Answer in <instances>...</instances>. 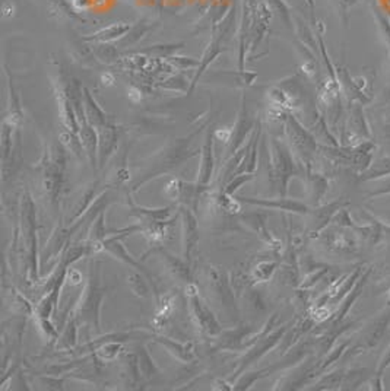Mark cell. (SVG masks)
Instances as JSON below:
<instances>
[{"instance_id": "cell-1", "label": "cell", "mask_w": 390, "mask_h": 391, "mask_svg": "<svg viewBox=\"0 0 390 391\" xmlns=\"http://www.w3.org/2000/svg\"><path fill=\"white\" fill-rule=\"evenodd\" d=\"M13 248L18 257L24 261V275L28 285L40 282V254H38V233H37V208L29 192L25 190L21 197L20 225L15 231Z\"/></svg>"}, {"instance_id": "cell-2", "label": "cell", "mask_w": 390, "mask_h": 391, "mask_svg": "<svg viewBox=\"0 0 390 391\" xmlns=\"http://www.w3.org/2000/svg\"><path fill=\"white\" fill-rule=\"evenodd\" d=\"M108 288L101 282V263L91 260L88 264V279L84 292L75 302L72 312L80 325L92 335H101V308Z\"/></svg>"}, {"instance_id": "cell-3", "label": "cell", "mask_w": 390, "mask_h": 391, "mask_svg": "<svg viewBox=\"0 0 390 391\" xmlns=\"http://www.w3.org/2000/svg\"><path fill=\"white\" fill-rule=\"evenodd\" d=\"M200 282L209 292L211 298L218 305V308L224 312L228 321L239 323L240 321V309L236 300L231 277L224 270V268L218 264H204L200 268Z\"/></svg>"}, {"instance_id": "cell-4", "label": "cell", "mask_w": 390, "mask_h": 391, "mask_svg": "<svg viewBox=\"0 0 390 391\" xmlns=\"http://www.w3.org/2000/svg\"><path fill=\"white\" fill-rule=\"evenodd\" d=\"M38 168L41 173L43 194L50 206L56 209L63 193L66 174V148L61 142L45 149Z\"/></svg>"}, {"instance_id": "cell-5", "label": "cell", "mask_w": 390, "mask_h": 391, "mask_svg": "<svg viewBox=\"0 0 390 391\" xmlns=\"http://www.w3.org/2000/svg\"><path fill=\"white\" fill-rule=\"evenodd\" d=\"M300 176V168L292 160L288 149L280 145L276 139L271 144V160H269V178L273 192L280 197H287L290 181Z\"/></svg>"}, {"instance_id": "cell-6", "label": "cell", "mask_w": 390, "mask_h": 391, "mask_svg": "<svg viewBox=\"0 0 390 391\" xmlns=\"http://www.w3.org/2000/svg\"><path fill=\"white\" fill-rule=\"evenodd\" d=\"M184 293L187 298V307H189V314L197 330L211 339H215L223 333V325L220 320L216 319L215 312L208 307V304L202 298L199 293V286L195 280L186 284Z\"/></svg>"}, {"instance_id": "cell-7", "label": "cell", "mask_w": 390, "mask_h": 391, "mask_svg": "<svg viewBox=\"0 0 390 391\" xmlns=\"http://www.w3.org/2000/svg\"><path fill=\"white\" fill-rule=\"evenodd\" d=\"M193 155H195V151L189 148V140H181V142H179L174 149H170V151L164 152L163 156H157V160H155V162L151 165V168L145 169L142 174H139L136 181L130 185L129 193H135L139 189H142V185H145L151 180L170 173V171L177 168L184 160L190 158V156H193Z\"/></svg>"}, {"instance_id": "cell-8", "label": "cell", "mask_w": 390, "mask_h": 391, "mask_svg": "<svg viewBox=\"0 0 390 391\" xmlns=\"http://www.w3.org/2000/svg\"><path fill=\"white\" fill-rule=\"evenodd\" d=\"M317 240L329 250V252L339 254V256H355L360 253L361 250V237L352 229L342 228L331 224L323 232Z\"/></svg>"}, {"instance_id": "cell-9", "label": "cell", "mask_w": 390, "mask_h": 391, "mask_svg": "<svg viewBox=\"0 0 390 391\" xmlns=\"http://www.w3.org/2000/svg\"><path fill=\"white\" fill-rule=\"evenodd\" d=\"M389 325H390V307L382 311L377 317H374L363 328L360 340H358V343H355L354 346L348 348L344 358H342V361H350L351 358H355L357 355L368 352L376 348L380 340L384 337V335L387 333Z\"/></svg>"}, {"instance_id": "cell-10", "label": "cell", "mask_w": 390, "mask_h": 391, "mask_svg": "<svg viewBox=\"0 0 390 391\" xmlns=\"http://www.w3.org/2000/svg\"><path fill=\"white\" fill-rule=\"evenodd\" d=\"M291 324H292V321L279 325V327L275 328L273 332H271L269 335H267L264 337H262L260 340H257L255 345L250 349H248L246 352V355L239 361L237 368L234 369V372L231 375V383L234 384V381H236L247 368H250L255 362H259L264 355H268L269 352L276 349Z\"/></svg>"}, {"instance_id": "cell-11", "label": "cell", "mask_w": 390, "mask_h": 391, "mask_svg": "<svg viewBox=\"0 0 390 391\" xmlns=\"http://www.w3.org/2000/svg\"><path fill=\"white\" fill-rule=\"evenodd\" d=\"M179 213L181 217V256L192 264L193 254L199 243V222L196 212L187 206H180Z\"/></svg>"}, {"instance_id": "cell-12", "label": "cell", "mask_w": 390, "mask_h": 391, "mask_svg": "<svg viewBox=\"0 0 390 391\" xmlns=\"http://www.w3.org/2000/svg\"><path fill=\"white\" fill-rule=\"evenodd\" d=\"M350 206V201L345 199H338L331 203H322L319 206L311 208L310 213V225L307 229V237L308 238H317L320 232H323L327 227L332 224L333 216L338 213L339 209Z\"/></svg>"}, {"instance_id": "cell-13", "label": "cell", "mask_w": 390, "mask_h": 391, "mask_svg": "<svg viewBox=\"0 0 390 391\" xmlns=\"http://www.w3.org/2000/svg\"><path fill=\"white\" fill-rule=\"evenodd\" d=\"M243 205L248 206H257L262 209H271L284 213H292L299 216H307L311 210L310 205L295 199L288 197H278V199H257V197H239Z\"/></svg>"}, {"instance_id": "cell-14", "label": "cell", "mask_w": 390, "mask_h": 391, "mask_svg": "<svg viewBox=\"0 0 390 391\" xmlns=\"http://www.w3.org/2000/svg\"><path fill=\"white\" fill-rule=\"evenodd\" d=\"M285 130H287L288 139L291 140L294 149L299 152V155L304 160V162L308 164L311 156L315 155L316 148H317L316 140L310 136V133L307 130H304L301 124L291 114H287V117H285Z\"/></svg>"}, {"instance_id": "cell-15", "label": "cell", "mask_w": 390, "mask_h": 391, "mask_svg": "<svg viewBox=\"0 0 390 391\" xmlns=\"http://www.w3.org/2000/svg\"><path fill=\"white\" fill-rule=\"evenodd\" d=\"M297 254H299V248L288 240L287 247L283 253V257H280V261H279V269H278L279 284H283L285 286L300 288L301 266L299 263Z\"/></svg>"}, {"instance_id": "cell-16", "label": "cell", "mask_w": 390, "mask_h": 391, "mask_svg": "<svg viewBox=\"0 0 390 391\" xmlns=\"http://www.w3.org/2000/svg\"><path fill=\"white\" fill-rule=\"evenodd\" d=\"M213 139H215V132L208 130L204 146H202V160H200V167L197 171V178L195 181L202 194H204L205 190L208 189V185L211 184L213 174H215Z\"/></svg>"}, {"instance_id": "cell-17", "label": "cell", "mask_w": 390, "mask_h": 391, "mask_svg": "<svg viewBox=\"0 0 390 391\" xmlns=\"http://www.w3.org/2000/svg\"><path fill=\"white\" fill-rule=\"evenodd\" d=\"M253 130H255V123L250 117H248L247 108H246V100L243 98L237 123L234 124V128H232V136H231V140L228 144L225 160L231 158V156L246 144V139L252 136Z\"/></svg>"}, {"instance_id": "cell-18", "label": "cell", "mask_w": 390, "mask_h": 391, "mask_svg": "<svg viewBox=\"0 0 390 391\" xmlns=\"http://www.w3.org/2000/svg\"><path fill=\"white\" fill-rule=\"evenodd\" d=\"M155 343H158L171 356L183 364H190L197 358L196 345L193 342H180L163 336L161 333H151V337Z\"/></svg>"}, {"instance_id": "cell-19", "label": "cell", "mask_w": 390, "mask_h": 391, "mask_svg": "<svg viewBox=\"0 0 390 391\" xmlns=\"http://www.w3.org/2000/svg\"><path fill=\"white\" fill-rule=\"evenodd\" d=\"M370 273H371V269L364 270V273L361 275V277L358 279V282L355 284L354 289L345 296L344 300H342V301L338 304V308L332 312L331 319L327 320L326 323H323L324 325H338V324H342V323L345 321V317L348 316V312L351 311V308L354 307V304L358 301V298H360V296L363 295V291H364V286H366V284H367Z\"/></svg>"}, {"instance_id": "cell-20", "label": "cell", "mask_w": 390, "mask_h": 391, "mask_svg": "<svg viewBox=\"0 0 390 391\" xmlns=\"http://www.w3.org/2000/svg\"><path fill=\"white\" fill-rule=\"evenodd\" d=\"M243 222H244V225L248 227V229L256 233L257 238L262 243H264L271 248V252L273 254L278 256L280 253L283 243H280V240H278L275 236H272V232L268 229L267 217L259 213H252V215L243 216Z\"/></svg>"}, {"instance_id": "cell-21", "label": "cell", "mask_w": 390, "mask_h": 391, "mask_svg": "<svg viewBox=\"0 0 390 391\" xmlns=\"http://www.w3.org/2000/svg\"><path fill=\"white\" fill-rule=\"evenodd\" d=\"M97 132H98V168L103 169L117 148L119 128L116 124L108 121L103 128L97 129Z\"/></svg>"}, {"instance_id": "cell-22", "label": "cell", "mask_w": 390, "mask_h": 391, "mask_svg": "<svg viewBox=\"0 0 390 391\" xmlns=\"http://www.w3.org/2000/svg\"><path fill=\"white\" fill-rule=\"evenodd\" d=\"M128 206H129V215L139 219L142 224H149V222H163V221H168V219H173V209L171 206H165V208H145V206H139L135 203V200L132 199L130 193L128 194Z\"/></svg>"}, {"instance_id": "cell-23", "label": "cell", "mask_w": 390, "mask_h": 391, "mask_svg": "<svg viewBox=\"0 0 390 391\" xmlns=\"http://www.w3.org/2000/svg\"><path fill=\"white\" fill-rule=\"evenodd\" d=\"M155 252H157L160 256H161V260L163 263L165 264V268L167 270L173 275L174 277H177L179 280H181V282L184 284H189L193 280V273H192V264L184 260L183 256L181 257H177L174 254H171L170 252H167V250L164 247H158V248H155Z\"/></svg>"}, {"instance_id": "cell-24", "label": "cell", "mask_w": 390, "mask_h": 391, "mask_svg": "<svg viewBox=\"0 0 390 391\" xmlns=\"http://www.w3.org/2000/svg\"><path fill=\"white\" fill-rule=\"evenodd\" d=\"M176 222V217L168 219V221H163V222H149V224H142V229H140V233H142L144 238L147 240L148 245L151 248H158L163 247V244L167 241V238L170 237V231L173 228Z\"/></svg>"}, {"instance_id": "cell-25", "label": "cell", "mask_w": 390, "mask_h": 391, "mask_svg": "<svg viewBox=\"0 0 390 391\" xmlns=\"http://www.w3.org/2000/svg\"><path fill=\"white\" fill-rule=\"evenodd\" d=\"M304 176L311 205H313V208L322 205L323 199L326 197L327 192H329V178H327L326 174L315 173V171H311L310 168H307Z\"/></svg>"}, {"instance_id": "cell-26", "label": "cell", "mask_w": 390, "mask_h": 391, "mask_svg": "<svg viewBox=\"0 0 390 391\" xmlns=\"http://www.w3.org/2000/svg\"><path fill=\"white\" fill-rule=\"evenodd\" d=\"M260 132H262L260 124H257L252 136L248 137V140L246 142V153L234 176L255 174V171L257 169V151H259L257 145H259V139H260Z\"/></svg>"}, {"instance_id": "cell-27", "label": "cell", "mask_w": 390, "mask_h": 391, "mask_svg": "<svg viewBox=\"0 0 390 391\" xmlns=\"http://www.w3.org/2000/svg\"><path fill=\"white\" fill-rule=\"evenodd\" d=\"M158 305H157V312L152 319V325L155 333H161L164 330V327L168 324L171 314L176 308V300L177 296L174 293H160L158 296Z\"/></svg>"}, {"instance_id": "cell-28", "label": "cell", "mask_w": 390, "mask_h": 391, "mask_svg": "<svg viewBox=\"0 0 390 391\" xmlns=\"http://www.w3.org/2000/svg\"><path fill=\"white\" fill-rule=\"evenodd\" d=\"M80 139L87 153V158L93 169L98 168V132L96 128H92L91 124L84 123L80 129Z\"/></svg>"}, {"instance_id": "cell-29", "label": "cell", "mask_w": 390, "mask_h": 391, "mask_svg": "<svg viewBox=\"0 0 390 391\" xmlns=\"http://www.w3.org/2000/svg\"><path fill=\"white\" fill-rule=\"evenodd\" d=\"M77 328H80V323H77L73 312H69V317L66 323L61 328V333L59 340L56 342V351L59 352H69L77 346Z\"/></svg>"}, {"instance_id": "cell-30", "label": "cell", "mask_w": 390, "mask_h": 391, "mask_svg": "<svg viewBox=\"0 0 390 391\" xmlns=\"http://www.w3.org/2000/svg\"><path fill=\"white\" fill-rule=\"evenodd\" d=\"M279 261H280V259H267V257L259 259L252 266L250 272H248L253 279V282L256 285L269 282L279 269Z\"/></svg>"}, {"instance_id": "cell-31", "label": "cell", "mask_w": 390, "mask_h": 391, "mask_svg": "<svg viewBox=\"0 0 390 391\" xmlns=\"http://www.w3.org/2000/svg\"><path fill=\"white\" fill-rule=\"evenodd\" d=\"M84 108H85V117L87 123L91 124L92 128L100 129L104 124L108 123L107 114L103 112L101 107L97 104L96 98L92 97V93L84 88Z\"/></svg>"}, {"instance_id": "cell-32", "label": "cell", "mask_w": 390, "mask_h": 391, "mask_svg": "<svg viewBox=\"0 0 390 391\" xmlns=\"http://www.w3.org/2000/svg\"><path fill=\"white\" fill-rule=\"evenodd\" d=\"M121 374L124 383L129 388H137L140 380H142V375L139 371V364H137V356L136 353H123L121 355Z\"/></svg>"}, {"instance_id": "cell-33", "label": "cell", "mask_w": 390, "mask_h": 391, "mask_svg": "<svg viewBox=\"0 0 390 391\" xmlns=\"http://www.w3.org/2000/svg\"><path fill=\"white\" fill-rule=\"evenodd\" d=\"M345 368H338L331 372H324L317 378V381L310 387L308 390H320V391H331V390H340L342 383L345 377Z\"/></svg>"}, {"instance_id": "cell-34", "label": "cell", "mask_w": 390, "mask_h": 391, "mask_svg": "<svg viewBox=\"0 0 390 391\" xmlns=\"http://www.w3.org/2000/svg\"><path fill=\"white\" fill-rule=\"evenodd\" d=\"M136 356H137V364H139V371H140V375H142V378L144 380H155V378H158L161 372H160V368L157 367V364L153 362V359L152 356L149 355L148 349L145 346H140L136 352Z\"/></svg>"}, {"instance_id": "cell-35", "label": "cell", "mask_w": 390, "mask_h": 391, "mask_svg": "<svg viewBox=\"0 0 390 391\" xmlns=\"http://www.w3.org/2000/svg\"><path fill=\"white\" fill-rule=\"evenodd\" d=\"M129 29H130V24L129 22H116V24H112L110 26L103 28L101 31H98L97 34H93L92 37H88L85 40L97 41V43L114 41V40L123 38L124 34H126Z\"/></svg>"}, {"instance_id": "cell-36", "label": "cell", "mask_w": 390, "mask_h": 391, "mask_svg": "<svg viewBox=\"0 0 390 391\" xmlns=\"http://www.w3.org/2000/svg\"><path fill=\"white\" fill-rule=\"evenodd\" d=\"M213 200H215L216 208L227 215L236 216V215H240L243 210V203L239 200V197H234V196L228 194L224 189L213 196Z\"/></svg>"}, {"instance_id": "cell-37", "label": "cell", "mask_w": 390, "mask_h": 391, "mask_svg": "<svg viewBox=\"0 0 390 391\" xmlns=\"http://www.w3.org/2000/svg\"><path fill=\"white\" fill-rule=\"evenodd\" d=\"M128 285L137 298H149L152 284L144 273H140L137 270L130 272L128 275Z\"/></svg>"}, {"instance_id": "cell-38", "label": "cell", "mask_w": 390, "mask_h": 391, "mask_svg": "<svg viewBox=\"0 0 390 391\" xmlns=\"http://www.w3.org/2000/svg\"><path fill=\"white\" fill-rule=\"evenodd\" d=\"M124 353V346H123V342L119 340H108L104 342L103 345L93 352L98 358V361L101 362H112L116 361L117 358H120Z\"/></svg>"}, {"instance_id": "cell-39", "label": "cell", "mask_w": 390, "mask_h": 391, "mask_svg": "<svg viewBox=\"0 0 390 391\" xmlns=\"http://www.w3.org/2000/svg\"><path fill=\"white\" fill-rule=\"evenodd\" d=\"M368 369L367 368H351L347 369L344 383L340 390H358L366 381H368Z\"/></svg>"}, {"instance_id": "cell-40", "label": "cell", "mask_w": 390, "mask_h": 391, "mask_svg": "<svg viewBox=\"0 0 390 391\" xmlns=\"http://www.w3.org/2000/svg\"><path fill=\"white\" fill-rule=\"evenodd\" d=\"M108 233H114V231H108L105 228V212H103L97 216L96 221H93L92 225L89 227L87 240L93 241V243H103L107 237H110Z\"/></svg>"}, {"instance_id": "cell-41", "label": "cell", "mask_w": 390, "mask_h": 391, "mask_svg": "<svg viewBox=\"0 0 390 391\" xmlns=\"http://www.w3.org/2000/svg\"><path fill=\"white\" fill-rule=\"evenodd\" d=\"M271 374L269 368H263L259 371H252V372H243L240 377L234 381V390H248L252 385H255V383L267 375Z\"/></svg>"}, {"instance_id": "cell-42", "label": "cell", "mask_w": 390, "mask_h": 391, "mask_svg": "<svg viewBox=\"0 0 390 391\" xmlns=\"http://www.w3.org/2000/svg\"><path fill=\"white\" fill-rule=\"evenodd\" d=\"M60 142L66 149H70V152L73 155H76L77 158H82L84 148H82V144H81L80 135L63 129V130L60 132Z\"/></svg>"}, {"instance_id": "cell-43", "label": "cell", "mask_w": 390, "mask_h": 391, "mask_svg": "<svg viewBox=\"0 0 390 391\" xmlns=\"http://www.w3.org/2000/svg\"><path fill=\"white\" fill-rule=\"evenodd\" d=\"M329 266H315L313 269H311L308 273H307V276L301 280V284H300V289H306V291H308V289H311V288H315L320 280H323L324 279V276L326 275H329Z\"/></svg>"}, {"instance_id": "cell-44", "label": "cell", "mask_w": 390, "mask_h": 391, "mask_svg": "<svg viewBox=\"0 0 390 391\" xmlns=\"http://www.w3.org/2000/svg\"><path fill=\"white\" fill-rule=\"evenodd\" d=\"M390 176V160H383L380 162H377L376 165L370 167L366 173H363L360 176V180L363 181H373L377 178H383Z\"/></svg>"}, {"instance_id": "cell-45", "label": "cell", "mask_w": 390, "mask_h": 391, "mask_svg": "<svg viewBox=\"0 0 390 391\" xmlns=\"http://www.w3.org/2000/svg\"><path fill=\"white\" fill-rule=\"evenodd\" d=\"M36 321L38 324V328H40V333L43 335V337L49 342V343H54L56 345V342L59 340L60 337V330H59V327H56L50 319H40V317H36Z\"/></svg>"}, {"instance_id": "cell-46", "label": "cell", "mask_w": 390, "mask_h": 391, "mask_svg": "<svg viewBox=\"0 0 390 391\" xmlns=\"http://www.w3.org/2000/svg\"><path fill=\"white\" fill-rule=\"evenodd\" d=\"M255 178V174H240V176H234L224 187V190L234 196L236 194L244 184H247L248 181H252Z\"/></svg>"}, {"instance_id": "cell-47", "label": "cell", "mask_w": 390, "mask_h": 391, "mask_svg": "<svg viewBox=\"0 0 390 391\" xmlns=\"http://www.w3.org/2000/svg\"><path fill=\"white\" fill-rule=\"evenodd\" d=\"M97 47H98L97 53H96L97 59L104 61V63H114V61H117L119 54H117L114 47L108 45L107 43H98Z\"/></svg>"}, {"instance_id": "cell-48", "label": "cell", "mask_w": 390, "mask_h": 391, "mask_svg": "<svg viewBox=\"0 0 390 391\" xmlns=\"http://www.w3.org/2000/svg\"><path fill=\"white\" fill-rule=\"evenodd\" d=\"M164 84H158L161 88H165V89H171V91H179V92H183V91H190L189 88V82H187L184 77L181 76H170L167 77L165 81H163Z\"/></svg>"}, {"instance_id": "cell-49", "label": "cell", "mask_w": 390, "mask_h": 391, "mask_svg": "<svg viewBox=\"0 0 390 391\" xmlns=\"http://www.w3.org/2000/svg\"><path fill=\"white\" fill-rule=\"evenodd\" d=\"M181 190H183V180L173 178L167 183L165 189H164V194L171 200L179 201L180 196H181Z\"/></svg>"}, {"instance_id": "cell-50", "label": "cell", "mask_w": 390, "mask_h": 391, "mask_svg": "<svg viewBox=\"0 0 390 391\" xmlns=\"http://www.w3.org/2000/svg\"><path fill=\"white\" fill-rule=\"evenodd\" d=\"M40 381L45 385V388L49 390H63L65 387V378H59V375H52L49 374L47 377H40Z\"/></svg>"}, {"instance_id": "cell-51", "label": "cell", "mask_w": 390, "mask_h": 391, "mask_svg": "<svg viewBox=\"0 0 390 391\" xmlns=\"http://www.w3.org/2000/svg\"><path fill=\"white\" fill-rule=\"evenodd\" d=\"M390 194V176L382 178V184L376 187L373 192L367 193V197H380V196H387Z\"/></svg>"}, {"instance_id": "cell-52", "label": "cell", "mask_w": 390, "mask_h": 391, "mask_svg": "<svg viewBox=\"0 0 390 391\" xmlns=\"http://www.w3.org/2000/svg\"><path fill=\"white\" fill-rule=\"evenodd\" d=\"M367 384H368V390H373V391H383V390H384V387H383V374L374 372L373 377L368 378Z\"/></svg>"}, {"instance_id": "cell-53", "label": "cell", "mask_w": 390, "mask_h": 391, "mask_svg": "<svg viewBox=\"0 0 390 391\" xmlns=\"http://www.w3.org/2000/svg\"><path fill=\"white\" fill-rule=\"evenodd\" d=\"M387 368H390V343H389V346L386 348L384 353H383L382 358H380V361H379L377 368H376V372L384 375V372H386Z\"/></svg>"}, {"instance_id": "cell-54", "label": "cell", "mask_w": 390, "mask_h": 391, "mask_svg": "<svg viewBox=\"0 0 390 391\" xmlns=\"http://www.w3.org/2000/svg\"><path fill=\"white\" fill-rule=\"evenodd\" d=\"M66 282H70L72 286H77L82 284V273L76 269H68Z\"/></svg>"}, {"instance_id": "cell-55", "label": "cell", "mask_w": 390, "mask_h": 391, "mask_svg": "<svg viewBox=\"0 0 390 391\" xmlns=\"http://www.w3.org/2000/svg\"><path fill=\"white\" fill-rule=\"evenodd\" d=\"M212 390H224V391H231L234 390V384L232 383H227L225 380H216L213 383Z\"/></svg>"}, {"instance_id": "cell-56", "label": "cell", "mask_w": 390, "mask_h": 391, "mask_svg": "<svg viewBox=\"0 0 390 391\" xmlns=\"http://www.w3.org/2000/svg\"><path fill=\"white\" fill-rule=\"evenodd\" d=\"M72 6L75 10H85L89 6V0H72Z\"/></svg>"}, {"instance_id": "cell-57", "label": "cell", "mask_w": 390, "mask_h": 391, "mask_svg": "<svg viewBox=\"0 0 390 391\" xmlns=\"http://www.w3.org/2000/svg\"><path fill=\"white\" fill-rule=\"evenodd\" d=\"M101 81H103V84L104 85H113L114 82H116V77H114V75H112V73H105V75H103V77H101Z\"/></svg>"}, {"instance_id": "cell-58", "label": "cell", "mask_w": 390, "mask_h": 391, "mask_svg": "<svg viewBox=\"0 0 390 391\" xmlns=\"http://www.w3.org/2000/svg\"><path fill=\"white\" fill-rule=\"evenodd\" d=\"M387 296H389V302H390V288H389V291H387Z\"/></svg>"}]
</instances>
